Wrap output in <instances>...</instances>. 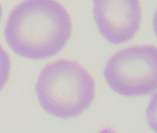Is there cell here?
Listing matches in <instances>:
<instances>
[{"label": "cell", "mask_w": 157, "mask_h": 133, "mask_svg": "<svg viewBox=\"0 0 157 133\" xmlns=\"http://www.w3.org/2000/svg\"><path fill=\"white\" fill-rule=\"evenodd\" d=\"M2 16H3V9H2L1 4H0V21L2 20Z\"/></svg>", "instance_id": "obj_8"}, {"label": "cell", "mask_w": 157, "mask_h": 133, "mask_svg": "<svg viewBox=\"0 0 157 133\" xmlns=\"http://www.w3.org/2000/svg\"><path fill=\"white\" fill-rule=\"evenodd\" d=\"M72 32L70 14L57 0H22L9 15L4 36L16 55L44 60L59 54Z\"/></svg>", "instance_id": "obj_1"}, {"label": "cell", "mask_w": 157, "mask_h": 133, "mask_svg": "<svg viewBox=\"0 0 157 133\" xmlns=\"http://www.w3.org/2000/svg\"><path fill=\"white\" fill-rule=\"evenodd\" d=\"M104 77L121 96L151 93L157 90V46L139 44L116 52L105 64Z\"/></svg>", "instance_id": "obj_3"}, {"label": "cell", "mask_w": 157, "mask_h": 133, "mask_svg": "<svg viewBox=\"0 0 157 133\" xmlns=\"http://www.w3.org/2000/svg\"><path fill=\"white\" fill-rule=\"evenodd\" d=\"M146 118L150 128L157 133V92L150 99L146 109Z\"/></svg>", "instance_id": "obj_6"}, {"label": "cell", "mask_w": 157, "mask_h": 133, "mask_svg": "<svg viewBox=\"0 0 157 133\" xmlns=\"http://www.w3.org/2000/svg\"><path fill=\"white\" fill-rule=\"evenodd\" d=\"M93 13L100 34L111 44L132 40L140 29V0H93Z\"/></svg>", "instance_id": "obj_4"}, {"label": "cell", "mask_w": 157, "mask_h": 133, "mask_svg": "<svg viewBox=\"0 0 157 133\" xmlns=\"http://www.w3.org/2000/svg\"><path fill=\"white\" fill-rule=\"evenodd\" d=\"M152 28H153L154 34H155V36L157 38V8L155 10L154 15H153V18H152Z\"/></svg>", "instance_id": "obj_7"}, {"label": "cell", "mask_w": 157, "mask_h": 133, "mask_svg": "<svg viewBox=\"0 0 157 133\" xmlns=\"http://www.w3.org/2000/svg\"><path fill=\"white\" fill-rule=\"evenodd\" d=\"M35 93L46 113L58 118H73L94 103L95 82L81 64L62 58L47 64L41 70Z\"/></svg>", "instance_id": "obj_2"}, {"label": "cell", "mask_w": 157, "mask_h": 133, "mask_svg": "<svg viewBox=\"0 0 157 133\" xmlns=\"http://www.w3.org/2000/svg\"><path fill=\"white\" fill-rule=\"evenodd\" d=\"M11 71V60L8 52L0 44V93L9 82Z\"/></svg>", "instance_id": "obj_5"}]
</instances>
